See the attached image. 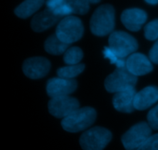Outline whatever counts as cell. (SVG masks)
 <instances>
[{"instance_id": "6da1fadb", "label": "cell", "mask_w": 158, "mask_h": 150, "mask_svg": "<svg viewBox=\"0 0 158 150\" xmlns=\"http://www.w3.org/2000/svg\"><path fill=\"white\" fill-rule=\"evenodd\" d=\"M90 30L97 36H105L114 32L115 27V10L110 5H102L96 9L91 17Z\"/></svg>"}, {"instance_id": "603a6c76", "label": "cell", "mask_w": 158, "mask_h": 150, "mask_svg": "<svg viewBox=\"0 0 158 150\" xmlns=\"http://www.w3.org/2000/svg\"><path fill=\"white\" fill-rule=\"evenodd\" d=\"M144 36L150 41L158 39V18L150 22L145 26Z\"/></svg>"}, {"instance_id": "d6986e66", "label": "cell", "mask_w": 158, "mask_h": 150, "mask_svg": "<svg viewBox=\"0 0 158 150\" xmlns=\"http://www.w3.org/2000/svg\"><path fill=\"white\" fill-rule=\"evenodd\" d=\"M85 69L84 64H78L74 66H67L58 69L57 75L60 78L66 79H73L75 77L81 74Z\"/></svg>"}, {"instance_id": "ba28073f", "label": "cell", "mask_w": 158, "mask_h": 150, "mask_svg": "<svg viewBox=\"0 0 158 150\" xmlns=\"http://www.w3.org/2000/svg\"><path fill=\"white\" fill-rule=\"evenodd\" d=\"M80 103L77 99L70 96L52 98L48 103L49 113L58 119H64L80 109Z\"/></svg>"}, {"instance_id": "ffe728a7", "label": "cell", "mask_w": 158, "mask_h": 150, "mask_svg": "<svg viewBox=\"0 0 158 150\" xmlns=\"http://www.w3.org/2000/svg\"><path fill=\"white\" fill-rule=\"evenodd\" d=\"M83 57V51L80 48L73 46L70 47L66 50L63 55V60L68 66H74V65L80 64Z\"/></svg>"}, {"instance_id": "30bf717a", "label": "cell", "mask_w": 158, "mask_h": 150, "mask_svg": "<svg viewBox=\"0 0 158 150\" xmlns=\"http://www.w3.org/2000/svg\"><path fill=\"white\" fill-rule=\"evenodd\" d=\"M77 82L75 79L52 78L48 80L46 84V92L51 99L68 96L76 91Z\"/></svg>"}, {"instance_id": "7402d4cb", "label": "cell", "mask_w": 158, "mask_h": 150, "mask_svg": "<svg viewBox=\"0 0 158 150\" xmlns=\"http://www.w3.org/2000/svg\"><path fill=\"white\" fill-rule=\"evenodd\" d=\"M68 4L72 9L73 14H79V15H85L89 10V1H80V0H74V1H67Z\"/></svg>"}, {"instance_id": "d4e9b609", "label": "cell", "mask_w": 158, "mask_h": 150, "mask_svg": "<svg viewBox=\"0 0 158 150\" xmlns=\"http://www.w3.org/2000/svg\"><path fill=\"white\" fill-rule=\"evenodd\" d=\"M137 150H158V133L151 136Z\"/></svg>"}, {"instance_id": "3957f363", "label": "cell", "mask_w": 158, "mask_h": 150, "mask_svg": "<svg viewBox=\"0 0 158 150\" xmlns=\"http://www.w3.org/2000/svg\"><path fill=\"white\" fill-rule=\"evenodd\" d=\"M84 27L78 17L67 16L59 22L56 30V35L66 44L70 45L82 38Z\"/></svg>"}, {"instance_id": "2e32d148", "label": "cell", "mask_w": 158, "mask_h": 150, "mask_svg": "<svg viewBox=\"0 0 158 150\" xmlns=\"http://www.w3.org/2000/svg\"><path fill=\"white\" fill-rule=\"evenodd\" d=\"M44 2L37 0H29L22 2L14 12L18 17L21 18H27L36 12L43 6Z\"/></svg>"}, {"instance_id": "4fadbf2b", "label": "cell", "mask_w": 158, "mask_h": 150, "mask_svg": "<svg viewBox=\"0 0 158 150\" xmlns=\"http://www.w3.org/2000/svg\"><path fill=\"white\" fill-rule=\"evenodd\" d=\"M137 94L135 88H130L115 93L113 97V105L116 110L124 113H131L135 109L134 98Z\"/></svg>"}, {"instance_id": "5bb4252c", "label": "cell", "mask_w": 158, "mask_h": 150, "mask_svg": "<svg viewBox=\"0 0 158 150\" xmlns=\"http://www.w3.org/2000/svg\"><path fill=\"white\" fill-rule=\"evenodd\" d=\"M61 17L57 16L51 10L46 8L43 12L37 13L31 21V28L34 32H41L53 26L61 21Z\"/></svg>"}, {"instance_id": "9c48e42d", "label": "cell", "mask_w": 158, "mask_h": 150, "mask_svg": "<svg viewBox=\"0 0 158 150\" xmlns=\"http://www.w3.org/2000/svg\"><path fill=\"white\" fill-rule=\"evenodd\" d=\"M50 67V62L47 59L43 57H32L25 60L23 65V71L28 78L39 79L47 75Z\"/></svg>"}, {"instance_id": "7c38bea8", "label": "cell", "mask_w": 158, "mask_h": 150, "mask_svg": "<svg viewBox=\"0 0 158 150\" xmlns=\"http://www.w3.org/2000/svg\"><path fill=\"white\" fill-rule=\"evenodd\" d=\"M121 22L130 31L137 32L141 29L148 19V14L144 10L137 8L128 9L121 14Z\"/></svg>"}, {"instance_id": "277c9868", "label": "cell", "mask_w": 158, "mask_h": 150, "mask_svg": "<svg viewBox=\"0 0 158 150\" xmlns=\"http://www.w3.org/2000/svg\"><path fill=\"white\" fill-rule=\"evenodd\" d=\"M109 47L121 59H127L135 53L138 43L135 38L123 31H115L110 35Z\"/></svg>"}, {"instance_id": "9a60e30c", "label": "cell", "mask_w": 158, "mask_h": 150, "mask_svg": "<svg viewBox=\"0 0 158 150\" xmlns=\"http://www.w3.org/2000/svg\"><path fill=\"white\" fill-rule=\"evenodd\" d=\"M158 101V88L151 86L137 92L134 98V108L139 111L145 110Z\"/></svg>"}, {"instance_id": "cb8c5ba5", "label": "cell", "mask_w": 158, "mask_h": 150, "mask_svg": "<svg viewBox=\"0 0 158 150\" xmlns=\"http://www.w3.org/2000/svg\"><path fill=\"white\" fill-rule=\"evenodd\" d=\"M148 123L151 129L158 130V104L148 112Z\"/></svg>"}, {"instance_id": "8fae6325", "label": "cell", "mask_w": 158, "mask_h": 150, "mask_svg": "<svg viewBox=\"0 0 158 150\" xmlns=\"http://www.w3.org/2000/svg\"><path fill=\"white\" fill-rule=\"evenodd\" d=\"M127 69L135 76H140L150 73L154 67L151 61L144 54L135 52L127 59Z\"/></svg>"}, {"instance_id": "4316f807", "label": "cell", "mask_w": 158, "mask_h": 150, "mask_svg": "<svg viewBox=\"0 0 158 150\" xmlns=\"http://www.w3.org/2000/svg\"><path fill=\"white\" fill-rule=\"evenodd\" d=\"M146 2L148 4H151V5H157L158 4V0H147Z\"/></svg>"}, {"instance_id": "83f0119b", "label": "cell", "mask_w": 158, "mask_h": 150, "mask_svg": "<svg viewBox=\"0 0 158 150\" xmlns=\"http://www.w3.org/2000/svg\"><path fill=\"white\" fill-rule=\"evenodd\" d=\"M89 2L91 3H99L100 2V1H89Z\"/></svg>"}, {"instance_id": "7a4b0ae2", "label": "cell", "mask_w": 158, "mask_h": 150, "mask_svg": "<svg viewBox=\"0 0 158 150\" xmlns=\"http://www.w3.org/2000/svg\"><path fill=\"white\" fill-rule=\"evenodd\" d=\"M96 118L97 112L94 108H80L63 119L61 122V126L66 132H78L92 126Z\"/></svg>"}, {"instance_id": "52a82bcc", "label": "cell", "mask_w": 158, "mask_h": 150, "mask_svg": "<svg viewBox=\"0 0 158 150\" xmlns=\"http://www.w3.org/2000/svg\"><path fill=\"white\" fill-rule=\"evenodd\" d=\"M151 126L146 122L134 125L122 136L121 141L126 150H137L151 136Z\"/></svg>"}, {"instance_id": "e0dca14e", "label": "cell", "mask_w": 158, "mask_h": 150, "mask_svg": "<svg viewBox=\"0 0 158 150\" xmlns=\"http://www.w3.org/2000/svg\"><path fill=\"white\" fill-rule=\"evenodd\" d=\"M69 45L63 43L55 35H52L46 40L44 44L45 50L51 55H59L65 53L68 49Z\"/></svg>"}, {"instance_id": "ac0fdd59", "label": "cell", "mask_w": 158, "mask_h": 150, "mask_svg": "<svg viewBox=\"0 0 158 150\" xmlns=\"http://www.w3.org/2000/svg\"><path fill=\"white\" fill-rule=\"evenodd\" d=\"M46 8L52 11L55 15L60 17L70 16L73 14L72 9L67 1L50 0L46 2Z\"/></svg>"}, {"instance_id": "484cf974", "label": "cell", "mask_w": 158, "mask_h": 150, "mask_svg": "<svg viewBox=\"0 0 158 150\" xmlns=\"http://www.w3.org/2000/svg\"><path fill=\"white\" fill-rule=\"evenodd\" d=\"M149 59L152 63L158 64V39L150 50Z\"/></svg>"}, {"instance_id": "8992f818", "label": "cell", "mask_w": 158, "mask_h": 150, "mask_svg": "<svg viewBox=\"0 0 158 150\" xmlns=\"http://www.w3.org/2000/svg\"><path fill=\"white\" fill-rule=\"evenodd\" d=\"M137 77L131 74L127 68L116 69L105 79V89L110 93H117L130 88H135Z\"/></svg>"}, {"instance_id": "44dd1931", "label": "cell", "mask_w": 158, "mask_h": 150, "mask_svg": "<svg viewBox=\"0 0 158 150\" xmlns=\"http://www.w3.org/2000/svg\"><path fill=\"white\" fill-rule=\"evenodd\" d=\"M103 55L106 59H108L111 64H114L117 66V69H123L127 68V59H121L116 55L115 52L109 47H105L103 51Z\"/></svg>"}, {"instance_id": "5b68a950", "label": "cell", "mask_w": 158, "mask_h": 150, "mask_svg": "<svg viewBox=\"0 0 158 150\" xmlns=\"http://www.w3.org/2000/svg\"><path fill=\"white\" fill-rule=\"evenodd\" d=\"M112 140V133L103 127L91 128L83 132L80 144L83 150H103Z\"/></svg>"}]
</instances>
